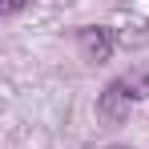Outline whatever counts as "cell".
Instances as JSON below:
<instances>
[{
  "label": "cell",
  "mask_w": 149,
  "mask_h": 149,
  "mask_svg": "<svg viewBox=\"0 0 149 149\" xmlns=\"http://www.w3.org/2000/svg\"><path fill=\"white\" fill-rule=\"evenodd\" d=\"M24 4H32V0H0V12H4V16H16Z\"/></svg>",
  "instance_id": "3"
},
{
  "label": "cell",
  "mask_w": 149,
  "mask_h": 149,
  "mask_svg": "<svg viewBox=\"0 0 149 149\" xmlns=\"http://www.w3.org/2000/svg\"><path fill=\"white\" fill-rule=\"evenodd\" d=\"M149 97V73H129V77H117L105 93L97 97V117L109 125H117L129 117V109L137 105V101Z\"/></svg>",
  "instance_id": "1"
},
{
  "label": "cell",
  "mask_w": 149,
  "mask_h": 149,
  "mask_svg": "<svg viewBox=\"0 0 149 149\" xmlns=\"http://www.w3.org/2000/svg\"><path fill=\"white\" fill-rule=\"evenodd\" d=\"M77 49L85 52V61H109V52H113V32L109 28H101V24H89V28H81L77 32Z\"/></svg>",
  "instance_id": "2"
}]
</instances>
